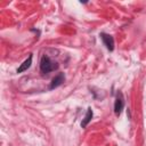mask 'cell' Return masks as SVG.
<instances>
[{
	"mask_svg": "<svg viewBox=\"0 0 146 146\" xmlns=\"http://www.w3.org/2000/svg\"><path fill=\"white\" fill-rule=\"evenodd\" d=\"M58 67L57 63L52 62L48 56H43L41 58V62H40V70L42 73H49L54 70H56Z\"/></svg>",
	"mask_w": 146,
	"mask_h": 146,
	"instance_id": "obj_1",
	"label": "cell"
},
{
	"mask_svg": "<svg viewBox=\"0 0 146 146\" xmlns=\"http://www.w3.org/2000/svg\"><path fill=\"white\" fill-rule=\"evenodd\" d=\"M124 107V100H123V96L121 92L117 94L116 96V99H115V104H114V112L116 115H120L122 110Z\"/></svg>",
	"mask_w": 146,
	"mask_h": 146,
	"instance_id": "obj_2",
	"label": "cell"
},
{
	"mask_svg": "<svg viewBox=\"0 0 146 146\" xmlns=\"http://www.w3.org/2000/svg\"><path fill=\"white\" fill-rule=\"evenodd\" d=\"M100 36H102V40L105 43L106 48L108 50H113L114 49V40H113V38L111 35H108V34H105V33H102Z\"/></svg>",
	"mask_w": 146,
	"mask_h": 146,
	"instance_id": "obj_3",
	"label": "cell"
},
{
	"mask_svg": "<svg viewBox=\"0 0 146 146\" xmlns=\"http://www.w3.org/2000/svg\"><path fill=\"white\" fill-rule=\"evenodd\" d=\"M31 64H32V56H29V58L25 59V60L23 62V64L17 68V73H22V72L26 71V70L31 66Z\"/></svg>",
	"mask_w": 146,
	"mask_h": 146,
	"instance_id": "obj_4",
	"label": "cell"
},
{
	"mask_svg": "<svg viewBox=\"0 0 146 146\" xmlns=\"http://www.w3.org/2000/svg\"><path fill=\"white\" fill-rule=\"evenodd\" d=\"M64 80H65V78H64V74H58L57 76H55V78L52 79V82H51V86H50V88H51V89H54V88H56V87L60 86V84L64 82Z\"/></svg>",
	"mask_w": 146,
	"mask_h": 146,
	"instance_id": "obj_5",
	"label": "cell"
},
{
	"mask_svg": "<svg viewBox=\"0 0 146 146\" xmlns=\"http://www.w3.org/2000/svg\"><path fill=\"white\" fill-rule=\"evenodd\" d=\"M91 119H92V111H91V108H88L87 114H86L84 119H83V120H82V122H81V127H82V128L87 127V124L90 122V120H91Z\"/></svg>",
	"mask_w": 146,
	"mask_h": 146,
	"instance_id": "obj_6",
	"label": "cell"
}]
</instances>
